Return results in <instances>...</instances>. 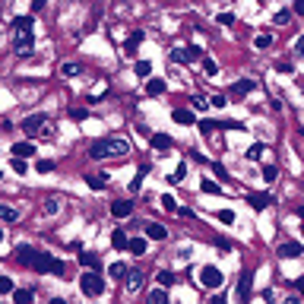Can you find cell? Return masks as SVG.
Segmentation results:
<instances>
[{
	"label": "cell",
	"instance_id": "6da1fadb",
	"mask_svg": "<svg viewBox=\"0 0 304 304\" xmlns=\"http://www.w3.org/2000/svg\"><path fill=\"white\" fill-rule=\"evenodd\" d=\"M35 19L32 16H16L13 19V48L19 57H29L32 48H35V32H32Z\"/></svg>",
	"mask_w": 304,
	"mask_h": 304
},
{
	"label": "cell",
	"instance_id": "7a4b0ae2",
	"mask_svg": "<svg viewBox=\"0 0 304 304\" xmlns=\"http://www.w3.org/2000/svg\"><path fill=\"white\" fill-rule=\"evenodd\" d=\"M127 152H130V143L120 140V136H101V140H95L89 146V155L95 162H101V159H124Z\"/></svg>",
	"mask_w": 304,
	"mask_h": 304
},
{
	"label": "cell",
	"instance_id": "3957f363",
	"mask_svg": "<svg viewBox=\"0 0 304 304\" xmlns=\"http://www.w3.org/2000/svg\"><path fill=\"white\" fill-rule=\"evenodd\" d=\"M80 289H83L86 298H99V295L105 292V279H101L95 269H89V273H83V276H80Z\"/></svg>",
	"mask_w": 304,
	"mask_h": 304
},
{
	"label": "cell",
	"instance_id": "277c9868",
	"mask_svg": "<svg viewBox=\"0 0 304 304\" xmlns=\"http://www.w3.org/2000/svg\"><path fill=\"white\" fill-rule=\"evenodd\" d=\"M32 269H38V273H54V276H64V260H57L54 254H35V263H32Z\"/></svg>",
	"mask_w": 304,
	"mask_h": 304
},
{
	"label": "cell",
	"instance_id": "5b68a950",
	"mask_svg": "<svg viewBox=\"0 0 304 304\" xmlns=\"http://www.w3.org/2000/svg\"><path fill=\"white\" fill-rule=\"evenodd\" d=\"M197 279H200V285H203V289H209V292H215V289H222L225 276H222V269H219V266H200Z\"/></svg>",
	"mask_w": 304,
	"mask_h": 304
},
{
	"label": "cell",
	"instance_id": "8992f818",
	"mask_svg": "<svg viewBox=\"0 0 304 304\" xmlns=\"http://www.w3.org/2000/svg\"><path fill=\"white\" fill-rule=\"evenodd\" d=\"M45 127H48V114H41V111H35V114H25L22 117V124L19 130L25 136H38V133H45Z\"/></svg>",
	"mask_w": 304,
	"mask_h": 304
},
{
	"label": "cell",
	"instance_id": "52a82bcc",
	"mask_svg": "<svg viewBox=\"0 0 304 304\" xmlns=\"http://www.w3.org/2000/svg\"><path fill=\"white\" fill-rule=\"evenodd\" d=\"M250 295H254V273L244 269L238 279V301H250Z\"/></svg>",
	"mask_w": 304,
	"mask_h": 304
},
{
	"label": "cell",
	"instance_id": "ba28073f",
	"mask_svg": "<svg viewBox=\"0 0 304 304\" xmlns=\"http://www.w3.org/2000/svg\"><path fill=\"white\" fill-rule=\"evenodd\" d=\"M168 57L175 60V64H187V60H194V57H203V51H200L197 45H187V48H175Z\"/></svg>",
	"mask_w": 304,
	"mask_h": 304
},
{
	"label": "cell",
	"instance_id": "9c48e42d",
	"mask_svg": "<svg viewBox=\"0 0 304 304\" xmlns=\"http://www.w3.org/2000/svg\"><path fill=\"white\" fill-rule=\"evenodd\" d=\"M276 254L285 257V260H298V257L304 254V247H301V244H295V241H282V244L276 247Z\"/></svg>",
	"mask_w": 304,
	"mask_h": 304
},
{
	"label": "cell",
	"instance_id": "30bf717a",
	"mask_svg": "<svg viewBox=\"0 0 304 304\" xmlns=\"http://www.w3.org/2000/svg\"><path fill=\"white\" fill-rule=\"evenodd\" d=\"M111 215H114V219H130V215H133V203H130V200H114V203H111Z\"/></svg>",
	"mask_w": 304,
	"mask_h": 304
},
{
	"label": "cell",
	"instance_id": "8fae6325",
	"mask_svg": "<svg viewBox=\"0 0 304 304\" xmlns=\"http://www.w3.org/2000/svg\"><path fill=\"white\" fill-rule=\"evenodd\" d=\"M143 228H146V238H149V241H165V238H168V228L159 225V222H146Z\"/></svg>",
	"mask_w": 304,
	"mask_h": 304
},
{
	"label": "cell",
	"instance_id": "7c38bea8",
	"mask_svg": "<svg viewBox=\"0 0 304 304\" xmlns=\"http://www.w3.org/2000/svg\"><path fill=\"white\" fill-rule=\"evenodd\" d=\"M35 254H38V250L29 247V244H19V247H16V260H19L22 266H32V263H35Z\"/></svg>",
	"mask_w": 304,
	"mask_h": 304
},
{
	"label": "cell",
	"instance_id": "4fadbf2b",
	"mask_svg": "<svg viewBox=\"0 0 304 304\" xmlns=\"http://www.w3.org/2000/svg\"><path fill=\"white\" fill-rule=\"evenodd\" d=\"M149 146H152V149H159V152H165V149H171V146H175V140H171L168 133H152V136H149Z\"/></svg>",
	"mask_w": 304,
	"mask_h": 304
},
{
	"label": "cell",
	"instance_id": "5bb4252c",
	"mask_svg": "<svg viewBox=\"0 0 304 304\" xmlns=\"http://www.w3.org/2000/svg\"><path fill=\"white\" fill-rule=\"evenodd\" d=\"M124 282H127V289H130V292H136V289H143V282H146V276L140 273V269H127V276H124Z\"/></svg>",
	"mask_w": 304,
	"mask_h": 304
},
{
	"label": "cell",
	"instance_id": "9a60e30c",
	"mask_svg": "<svg viewBox=\"0 0 304 304\" xmlns=\"http://www.w3.org/2000/svg\"><path fill=\"white\" fill-rule=\"evenodd\" d=\"M13 155H16V159H32V155H35V143H32V140L16 143L13 146Z\"/></svg>",
	"mask_w": 304,
	"mask_h": 304
},
{
	"label": "cell",
	"instance_id": "2e32d148",
	"mask_svg": "<svg viewBox=\"0 0 304 304\" xmlns=\"http://www.w3.org/2000/svg\"><path fill=\"white\" fill-rule=\"evenodd\" d=\"M143 29H133V32H130V38L124 41V51H127V54H136V48H140L143 45Z\"/></svg>",
	"mask_w": 304,
	"mask_h": 304
},
{
	"label": "cell",
	"instance_id": "e0dca14e",
	"mask_svg": "<svg viewBox=\"0 0 304 304\" xmlns=\"http://www.w3.org/2000/svg\"><path fill=\"white\" fill-rule=\"evenodd\" d=\"M171 120H175V124H197V117H194V111H190V108H175V111H171Z\"/></svg>",
	"mask_w": 304,
	"mask_h": 304
},
{
	"label": "cell",
	"instance_id": "ac0fdd59",
	"mask_svg": "<svg viewBox=\"0 0 304 304\" xmlns=\"http://www.w3.org/2000/svg\"><path fill=\"white\" fill-rule=\"evenodd\" d=\"M247 206H250V209H257V212H263L269 206V194H247Z\"/></svg>",
	"mask_w": 304,
	"mask_h": 304
},
{
	"label": "cell",
	"instance_id": "d6986e66",
	"mask_svg": "<svg viewBox=\"0 0 304 304\" xmlns=\"http://www.w3.org/2000/svg\"><path fill=\"white\" fill-rule=\"evenodd\" d=\"M254 89H257V80H238L231 86V95H238V99H241V95H250Z\"/></svg>",
	"mask_w": 304,
	"mask_h": 304
},
{
	"label": "cell",
	"instance_id": "ffe728a7",
	"mask_svg": "<svg viewBox=\"0 0 304 304\" xmlns=\"http://www.w3.org/2000/svg\"><path fill=\"white\" fill-rule=\"evenodd\" d=\"M80 263L86 266V269H99L101 266V260L92 254V250H80Z\"/></svg>",
	"mask_w": 304,
	"mask_h": 304
},
{
	"label": "cell",
	"instance_id": "44dd1931",
	"mask_svg": "<svg viewBox=\"0 0 304 304\" xmlns=\"http://www.w3.org/2000/svg\"><path fill=\"white\" fill-rule=\"evenodd\" d=\"M165 89H168L165 80H155V76H152V80H146V95H152V99H155V95H162Z\"/></svg>",
	"mask_w": 304,
	"mask_h": 304
},
{
	"label": "cell",
	"instance_id": "7402d4cb",
	"mask_svg": "<svg viewBox=\"0 0 304 304\" xmlns=\"http://www.w3.org/2000/svg\"><path fill=\"white\" fill-rule=\"evenodd\" d=\"M149 175V165H140V171H136V178L130 181V194H140V187H143V178Z\"/></svg>",
	"mask_w": 304,
	"mask_h": 304
},
{
	"label": "cell",
	"instance_id": "603a6c76",
	"mask_svg": "<svg viewBox=\"0 0 304 304\" xmlns=\"http://www.w3.org/2000/svg\"><path fill=\"white\" fill-rule=\"evenodd\" d=\"M111 244H114L117 250H127V244H130L127 231H124V228H114V234H111Z\"/></svg>",
	"mask_w": 304,
	"mask_h": 304
},
{
	"label": "cell",
	"instance_id": "cb8c5ba5",
	"mask_svg": "<svg viewBox=\"0 0 304 304\" xmlns=\"http://www.w3.org/2000/svg\"><path fill=\"white\" fill-rule=\"evenodd\" d=\"M86 184H89V190H105L108 187V175H89Z\"/></svg>",
	"mask_w": 304,
	"mask_h": 304
},
{
	"label": "cell",
	"instance_id": "d4e9b609",
	"mask_svg": "<svg viewBox=\"0 0 304 304\" xmlns=\"http://www.w3.org/2000/svg\"><path fill=\"white\" fill-rule=\"evenodd\" d=\"M32 298H35L32 289H13V301L16 304H32Z\"/></svg>",
	"mask_w": 304,
	"mask_h": 304
},
{
	"label": "cell",
	"instance_id": "484cf974",
	"mask_svg": "<svg viewBox=\"0 0 304 304\" xmlns=\"http://www.w3.org/2000/svg\"><path fill=\"white\" fill-rule=\"evenodd\" d=\"M263 152H266V143H250L244 155H247V162H257V159H260V155H263Z\"/></svg>",
	"mask_w": 304,
	"mask_h": 304
},
{
	"label": "cell",
	"instance_id": "4316f807",
	"mask_svg": "<svg viewBox=\"0 0 304 304\" xmlns=\"http://www.w3.org/2000/svg\"><path fill=\"white\" fill-rule=\"evenodd\" d=\"M127 250H130V254H136V257H143L146 254V238H130Z\"/></svg>",
	"mask_w": 304,
	"mask_h": 304
},
{
	"label": "cell",
	"instance_id": "83f0119b",
	"mask_svg": "<svg viewBox=\"0 0 304 304\" xmlns=\"http://www.w3.org/2000/svg\"><path fill=\"white\" fill-rule=\"evenodd\" d=\"M0 219H3V222H19V209H13V206H3V203H0Z\"/></svg>",
	"mask_w": 304,
	"mask_h": 304
},
{
	"label": "cell",
	"instance_id": "f1b7e54d",
	"mask_svg": "<svg viewBox=\"0 0 304 304\" xmlns=\"http://www.w3.org/2000/svg\"><path fill=\"white\" fill-rule=\"evenodd\" d=\"M149 304H168V292H165V285L149 292Z\"/></svg>",
	"mask_w": 304,
	"mask_h": 304
},
{
	"label": "cell",
	"instance_id": "f546056e",
	"mask_svg": "<svg viewBox=\"0 0 304 304\" xmlns=\"http://www.w3.org/2000/svg\"><path fill=\"white\" fill-rule=\"evenodd\" d=\"M184 175H187V165L181 162L178 168H175V171H171V175H168V184H181V181H184Z\"/></svg>",
	"mask_w": 304,
	"mask_h": 304
},
{
	"label": "cell",
	"instance_id": "4dcf8cb0",
	"mask_svg": "<svg viewBox=\"0 0 304 304\" xmlns=\"http://www.w3.org/2000/svg\"><path fill=\"white\" fill-rule=\"evenodd\" d=\"M108 276H111V279H124V276H127V263H111Z\"/></svg>",
	"mask_w": 304,
	"mask_h": 304
},
{
	"label": "cell",
	"instance_id": "1f68e13d",
	"mask_svg": "<svg viewBox=\"0 0 304 304\" xmlns=\"http://www.w3.org/2000/svg\"><path fill=\"white\" fill-rule=\"evenodd\" d=\"M200 190H203V194H222V187L219 184H215V181H200Z\"/></svg>",
	"mask_w": 304,
	"mask_h": 304
},
{
	"label": "cell",
	"instance_id": "d6a6232c",
	"mask_svg": "<svg viewBox=\"0 0 304 304\" xmlns=\"http://www.w3.org/2000/svg\"><path fill=\"white\" fill-rule=\"evenodd\" d=\"M133 73H136V76H149V73H152V64H149V60H136Z\"/></svg>",
	"mask_w": 304,
	"mask_h": 304
},
{
	"label": "cell",
	"instance_id": "836d02e7",
	"mask_svg": "<svg viewBox=\"0 0 304 304\" xmlns=\"http://www.w3.org/2000/svg\"><path fill=\"white\" fill-rule=\"evenodd\" d=\"M203 73L206 76H215V73H219V64H215L212 57H203Z\"/></svg>",
	"mask_w": 304,
	"mask_h": 304
},
{
	"label": "cell",
	"instance_id": "e575fe53",
	"mask_svg": "<svg viewBox=\"0 0 304 304\" xmlns=\"http://www.w3.org/2000/svg\"><path fill=\"white\" fill-rule=\"evenodd\" d=\"M76 73H83L80 64H60V76H76Z\"/></svg>",
	"mask_w": 304,
	"mask_h": 304
},
{
	"label": "cell",
	"instance_id": "d590c367",
	"mask_svg": "<svg viewBox=\"0 0 304 304\" xmlns=\"http://www.w3.org/2000/svg\"><path fill=\"white\" fill-rule=\"evenodd\" d=\"M35 171H38V175H48V171H54V162H51V159H38Z\"/></svg>",
	"mask_w": 304,
	"mask_h": 304
},
{
	"label": "cell",
	"instance_id": "8d00e7d4",
	"mask_svg": "<svg viewBox=\"0 0 304 304\" xmlns=\"http://www.w3.org/2000/svg\"><path fill=\"white\" fill-rule=\"evenodd\" d=\"M190 108H194V111H206V108H209V101H206L203 95H194V99H190Z\"/></svg>",
	"mask_w": 304,
	"mask_h": 304
},
{
	"label": "cell",
	"instance_id": "74e56055",
	"mask_svg": "<svg viewBox=\"0 0 304 304\" xmlns=\"http://www.w3.org/2000/svg\"><path fill=\"white\" fill-rule=\"evenodd\" d=\"M155 279H159V285H165V289H171V285L178 282V279H175V273H159Z\"/></svg>",
	"mask_w": 304,
	"mask_h": 304
},
{
	"label": "cell",
	"instance_id": "f35d334b",
	"mask_svg": "<svg viewBox=\"0 0 304 304\" xmlns=\"http://www.w3.org/2000/svg\"><path fill=\"white\" fill-rule=\"evenodd\" d=\"M45 212H48V215H57V212H60V200H54V197L45 200Z\"/></svg>",
	"mask_w": 304,
	"mask_h": 304
},
{
	"label": "cell",
	"instance_id": "ab89813d",
	"mask_svg": "<svg viewBox=\"0 0 304 304\" xmlns=\"http://www.w3.org/2000/svg\"><path fill=\"white\" fill-rule=\"evenodd\" d=\"M289 19H292V13L289 10H279V13L273 16V25H289Z\"/></svg>",
	"mask_w": 304,
	"mask_h": 304
},
{
	"label": "cell",
	"instance_id": "60d3db41",
	"mask_svg": "<svg viewBox=\"0 0 304 304\" xmlns=\"http://www.w3.org/2000/svg\"><path fill=\"white\" fill-rule=\"evenodd\" d=\"M13 279H6V276H0V295H13Z\"/></svg>",
	"mask_w": 304,
	"mask_h": 304
},
{
	"label": "cell",
	"instance_id": "b9f144b4",
	"mask_svg": "<svg viewBox=\"0 0 304 304\" xmlns=\"http://www.w3.org/2000/svg\"><path fill=\"white\" fill-rule=\"evenodd\" d=\"M215 127H219V124H215V120H209V117H203V120H200V133H212Z\"/></svg>",
	"mask_w": 304,
	"mask_h": 304
},
{
	"label": "cell",
	"instance_id": "7bdbcfd3",
	"mask_svg": "<svg viewBox=\"0 0 304 304\" xmlns=\"http://www.w3.org/2000/svg\"><path fill=\"white\" fill-rule=\"evenodd\" d=\"M13 171H16V175H25V171H29L25 159H16V155H13Z\"/></svg>",
	"mask_w": 304,
	"mask_h": 304
},
{
	"label": "cell",
	"instance_id": "ee69618b",
	"mask_svg": "<svg viewBox=\"0 0 304 304\" xmlns=\"http://www.w3.org/2000/svg\"><path fill=\"white\" fill-rule=\"evenodd\" d=\"M219 222L222 225H234V212L231 209H219Z\"/></svg>",
	"mask_w": 304,
	"mask_h": 304
},
{
	"label": "cell",
	"instance_id": "f6af8a7d",
	"mask_svg": "<svg viewBox=\"0 0 304 304\" xmlns=\"http://www.w3.org/2000/svg\"><path fill=\"white\" fill-rule=\"evenodd\" d=\"M159 203L165 206V209H168V212H178V206H175V200H171V194H165L162 200H159Z\"/></svg>",
	"mask_w": 304,
	"mask_h": 304
},
{
	"label": "cell",
	"instance_id": "bcb514c9",
	"mask_svg": "<svg viewBox=\"0 0 304 304\" xmlns=\"http://www.w3.org/2000/svg\"><path fill=\"white\" fill-rule=\"evenodd\" d=\"M70 117L73 120H86V117H89V111H86V108H70Z\"/></svg>",
	"mask_w": 304,
	"mask_h": 304
},
{
	"label": "cell",
	"instance_id": "7dc6e473",
	"mask_svg": "<svg viewBox=\"0 0 304 304\" xmlns=\"http://www.w3.org/2000/svg\"><path fill=\"white\" fill-rule=\"evenodd\" d=\"M276 175H279V168H276V165H266V168H263V178H266V181H276Z\"/></svg>",
	"mask_w": 304,
	"mask_h": 304
},
{
	"label": "cell",
	"instance_id": "c3c4849f",
	"mask_svg": "<svg viewBox=\"0 0 304 304\" xmlns=\"http://www.w3.org/2000/svg\"><path fill=\"white\" fill-rule=\"evenodd\" d=\"M219 25H234V13H219Z\"/></svg>",
	"mask_w": 304,
	"mask_h": 304
},
{
	"label": "cell",
	"instance_id": "681fc988",
	"mask_svg": "<svg viewBox=\"0 0 304 304\" xmlns=\"http://www.w3.org/2000/svg\"><path fill=\"white\" fill-rule=\"evenodd\" d=\"M273 45V35H257V48H269Z\"/></svg>",
	"mask_w": 304,
	"mask_h": 304
},
{
	"label": "cell",
	"instance_id": "f907efd6",
	"mask_svg": "<svg viewBox=\"0 0 304 304\" xmlns=\"http://www.w3.org/2000/svg\"><path fill=\"white\" fill-rule=\"evenodd\" d=\"M276 70H279V73H292V70H295V67L289 64V60H279V64H276Z\"/></svg>",
	"mask_w": 304,
	"mask_h": 304
},
{
	"label": "cell",
	"instance_id": "816d5d0a",
	"mask_svg": "<svg viewBox=\"0 0 304 304\" xmlns=\"http://www.w3.org/2000/svg\"><path fill=\"white\" fill-rule=\"evenodd\" d=\"M215 244H219L222 250H231V247H234V244H231V241H228V238H215Z\"/></svg>",
	"mask_w": 304,
	"mask_h": 304
},
{
	"label": "cell",
	"instance_id": "f5cc1de1",
	"mask_svg": "<svg viewBox=\"0 0 304 304\" xmlns=\"http://www.w3.org/2000/svg\"><path fill=\"white\" fill-rule=\"evenodd\" d=\"M295 54H298V57H304V35H301L298 41H295Z\"/></svg>",
	"mask_w": 304,
	"mask_h": 304
},
{
	"label": "cell",
	"instance_id": "db71d44e",
	"mask_svg": "<svg viewBox=\"0 0 304 304\" xmlns=\"http://www.w3.org/2000/svg\"><path fill=\"white\" fill-rule=\"evenodd\" d=\"M209 105H215V108H222V105H225V95H212V99H209Z\"/></svg>",
	"mask_w": 304,
	"mask_h": 304
},
{
	"label": "cell",
	"instance_id": "11a10c76",
	"mask_svg": "<svg viewBox=\"0 0 304 304\" xmlns=\"http://www.w3.org/2000/svg\"><path fill=\"white\" fill-rule=\"evenodd\" d=\"M292 10L298 13V16H304V0H295V3H292Z\"/></svg>",
	"mask_w": 304,
	"mask_h": 304
},
{
	"label": "cell",
	"instance_id": "9f6ffc18",
	"mask_svg": "<svg viewBox=\"0 0 304 304\" xmlns=\"http://www.w3.org/2000/svg\"><path fill=\"white\" fill-rule=\"evenodd\" d=\"M45 3H48V0H32V10L41 13V10H45Z\"/></svg>",
	"mask_w": 304,
	"mask_h": 304
},
{
	"label": "cell",
	"instance_id": "6f0895ef",
	"mask_svg": "<svg viewBox=\"0 0 304 304\" xmlns=\"http://www.w3.org/2000/svg\"><path fill=\"white\" fill-rule=\"evenodd\" d=\"M295 289H298V295L304 298V276H298V279H295Z\"/></svg>",
	"mask_w": 304,
	"mask_h": 304
},
{
	"label": "cell",
	"instance_id": "680465c9",
	"mask_svg": "<svg viewBox=\"0 0 304 304\" xmlns=\"http://www.w3.org/2000/svg\"><path fill=\"white\" fill-rule=\"evenodd\" d=\"M212 171H215V175H219L222 181H228V175H225V168H222V165H212Z\"/></svg>",
	"mask_w": 304,
	"mask_h": 304
},
{
	"label": "cell",
	"instance_id": "91938a15",
	"mask_svg": "<svg viewBox=\"0 0 304 304\" xmlns=\"http://www.w3.org/2000/svg\"><path fill=\"white\" fill-rule=\"evenodd\" d=\"M0 241H3V228H0Z\"/></svg>",
	"mask_w": 304,
	"mask_h": 304
},
{
	"label": "cell",
	"instance_id": "94428289",
	"mask_svg": "<svg viewBox=\"0 0 304 304\" xmlns=\"http://www.w3.org/2000/svg\"><path fill=\"white\" fill-rule=\"evenodd\" d=\"M301 234H304V225H301Z\"/></svg>",
	"mask_w": 304,
	"mask_h": 304
},
{
	"label": "cell",
	"instance_id": "6125c7cd",
	"mask_svg": "<svg viewBox=\"0 0 304 304\" xmlns=\"http://www.w3.org/2000/svg\"><path fill=\"white\" fill-rule=\"evenodd\" d=\"M0 178H3V175H0Z\"/></svg>",
	"mask_w": 304,
	"mask_h": 304
}]
</instances>
